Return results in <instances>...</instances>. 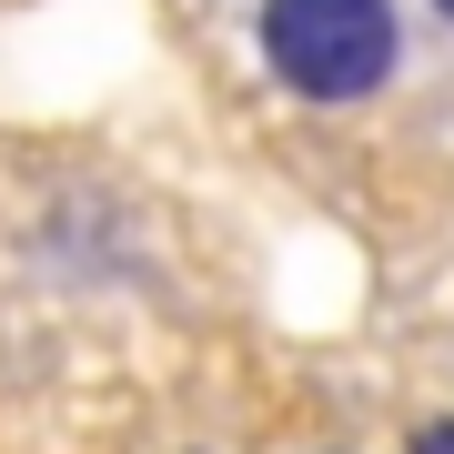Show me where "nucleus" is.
Instances as JSON below:
<instances>
[{
  "mask_svg": "<svg viewBox=\"0 0 454 454\" xmlns=\"http://www.w3.org/2000/svg\"><path fill=\"white\" fill-rule=\"evenodd\" d=\"M253 51L273 91L313 101V112H354L404 71V11L394 0H262Z\"/></svg>",
  "mask_w": 454,
  "mask_h": 454,
  "instance_id": "1",
  "label": "nucleus"
},
{
  "mask_svg": "<svg viewBox=\"0 0 454 454\" xmlns=\"http://www.w3.org/2000/svg\"><path fill=\"white\" fill-rule=\"evenodd\" d=\"M404 454H454V414H424L414 434H404Z\"/></svg>",
  "mask_w": 454,
  "mask_h": 454,
  "instance_id": "2",
  "label": "nucleus"
},
{
  "mask_svg": "<svg viewBox=\"0 0 454 454\" xmlns=\"http://www.w3.org/2000/svg\"><path fill=\"white\" fill-rule=\"evenodd\" d=\"M424 11H434V20H454V0H424Z\"/></svg>",
  "mask_w": 454,
  "mask_h": 454,
  "instance_id": "3",
  "label": "nucleus"
}]
</instances>
